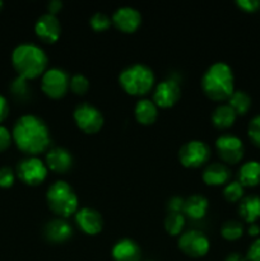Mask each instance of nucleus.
<instances>
[{
  "mask_svg": "<svg viewBox=\"0 0 260 261\" xmlns=\"http://www.w3.org/2000/svg\"><path fill=\"white\" fill-rule=\"evenodd\" d=\"M209 209V201L205 196L200 195V194H194V195L189 196L185 199L183 208V214L188 218L194 219V221H199L203 219L206 216Z\"/></svg>",
  "mask_w": 260,
  "mask_h": 261,
  "instance_id": "obj_20",
  "label": "nucleus"
},
{
  "mask_svg": "<svg viewBox=\"0 0 260 261\" xmlns=\"http://www.w3.org/2000/svg\"><path fill=\"white\" fill-rule=\"evenodd\" d=\"M89 25L94 32H105L112 25L111 18L102 12H97L89 18Z\"/></svg>",
  "mask_w": 260,
  "mask_h": 261,
  "instance_id": "obj_30",
  "label": "nucleus"
},
{
  "mask_svg": "<svg viewBox=\"0 0 260 261\" xmlns=\"http://www.w3.org/2000/svg\"><path fill=\"white\" fill-rule=\"evenodd\" d=\"M46 203L58 218L63 219L74 216L79 209V199L75 190L64 180H58L48 186L46 191Z\"/></svg>",
  "mask_w": 260,
  "mask_h": 261,
  "instance_id": "obj_5",
  "label": "nucleus"
},
{
  "mask_svg": "<svg viewBox=\"0 0 260 261\" xmlns=\"http://www.w3.org/2000/svg\"><path fill=\"white\" fill-rule=\"evenodd\" d=\"M12 65L18 76L32 81L42 76L48 69V56L42 47L36 43H20L12 53Z\"/></svg>",
  "mask_w": 260,
  "mask_h": 261,
  "instance_id": "obj_2",
  "label": "nucleus"
},
{
  "mask_svg": "<svg viewBox=\"0 0 260 261\" xmlns=\"http://www.w3.org/2000/svg\"><path fill=\"white\" fill-rule=\"evenodd\" d=\"M35 33L41 42L53 45L58 42L61 36V23L58 17L45 13L36 20Z\"/></svg>",
  "mask_w": 260,
  "mask_h": 261,
  "instance_id": "obj_15",
  "label": "nucleus"
},
{
  "mask_svg": "<svg viewBox=\"0 0 260 261\" xmlns=\"http://www.w3.org/2000/svg\"><path fill=\"white\" fill-rule=\"evenodd\" d=\"M184 203H185V199L181 196H172L167 203L168 213H183Z\"/></svg>",
  "mask_w": 260,
  "mask_h": 261,
  "instance_id": "obj_37",
  "label": "nucleus"
},
{
  "mask_svg": "<svg viewBox=\"0 0 260 261\" xmlns=\"http://www.w3.org/2000/svg\"><path fill=\"white\" fill-rule=\"evenodd\" d=\"M223 196L228 203H240L245 196V188L239 181H229L223 186Z\"/></svg>",
  "mask_w": 260,
  "mask_h": 261,
  "instance_id": "obj_28",
  "label": "nucleus"
},
{
  "mask_svg": "<svg viewBox=\"0 0 260 261\" xmlns=\"http://www.w3.org/2000/svg\"><path fill=\"white\" fill-rule=\"evenodd\" d=\"M63 2L61 0H51V2L47 3V5H46V8H47V13L51 15H55L59 14V13L63 10Z\"/></svg>",
  "mask_w": 260,
  "mask_h": 261,
  "instance_id": "obj_38",
  "label": "nucleus"
},
{
  "mask_svg": "<svg viewBox=\"0 0 260 261\" xmlns=\"http://www.w3.org/2000/svg\"><path fill=\"white\" fill-rule=\"evenodd\" d=\"M186 219L183 213H168L165 218V229L170 236L178 237L185 228Z\"/></svg>",
  "mask_w": 260,
  "mask_h": 261,
  "instance_id": "obj_26",
  "label": "nucleus"
},
{
  "mask_svg": "<svg viewBox=\"0 0 260 261\" xmlns=\"http://www.w3.org/2000/svg\"><path fill=\"white\" fill-rule=\"evenodd\" d=\"M177 246L184 255L193 259L204 257L211 250V241L205 233L198 229L183 232L178 236Z\"/></svg>",
  "mask_w": 260,
  "mask_h": 261,
  "instance_id": "obj_9",
  "label": "nucleus"
},
{
  "mask_svg": "<svg viewBox=\"0 0 260 261\" xmlns=\"http://www.w3.org/2000/svg\"><path fill=\"white\" fill-rule=\"evenodd\" d=\"M10 91H12L13 94L18 97H23L27 94V92L30 91V86H28V81L20 78V76H17L14 81L10 84Z\"/></svg>",
  "mask_w": 260,
  "mask_h": 261,
  "instance_id": "obj_33",
  "label": "nucleus"
},
{
  "mask_svg": "<svg viewBox=\"0 0 260 261\" xmlns=\"http://www.w3.org/2000/svg\"><path fill=\"white\" fill-rule=\"evenodd\" d=\"M43 236L51 244H64L73 237V227L66 219L55 218L46 223Z\"/></svg>",
  "mask_w": 260,
  "mask_h": 261,
  "instance_id": "obj_17",
  "label": "nucleus"
},
{
  "mask_svg": "<svg viewBox=\"0 0 260 261\" xmlns=\"http://www.w3.org/2000/svg\"><path fill=\"white\" fill-rule=\"evenodd\" d=\"M181 98V86L173 76L163 79L153 88L152 101L158 109H171Z\"/></svg>",
  "mask_w": 260,
  "mask_h": 261,
  "instance_id": "obj_12",
  "label": "nucleus"
},
{
  "mask_svg": "<svg viewBox=\"0 0 260 261\" xmlns=\"http://www.w3.org/2000/svg\"><path fill=\"white\" fill-rule=\"evenodd\" d=\"M70 75L61 68H48L41 76V91L51 99H61L69 92Z\"/></svg>",
  "mask_w": 260,
  "mask_h": 261,
  "instance_id": "obj_7",
  "label": "nucleus"
},
{
  "mask_svg": "<svg viewBox=\"0 0 260 261\" xmlns=\"http://www.w3.org/2000/svg\"><path fill=\"white\" fill-rule=\"evenodd\" d=\"M145 261H150V260H145Z\"/></svg>",
  "mask_w": 260,
  "mask_h": 261,
  "instance_id": "obj_43",
  "label": "nucleus"
},
{
  "mask_svg": "<svg viewBox=\"0 0 260 261\" xmlns=\"http://www.w3.org/2000/svg\"><path fill=\"white\" fill-rule=\"evenodd\" d=\"M75 223L78 228L87 236H97L103 229V218L102 214L94 208L84 206V208L78 209L75 214Z\"/></svg>",
  "mask_w": 260,
  "mask_h": 261,
  "instance_id": "obj_14",
  "label": "nucleus"
},
{
  "mask_svg": "<svg viewBox=\"0 0 260 261\" xmlns=\"http://www.w3.org/2000/svg\"><path fill=\"white\" fill-rule=\"evenodd\" d=\"M119 84L129 96H147L155 87L154 71L145 64H133L122 69L119 75Z\"/></svg>",
  "mask_w": 260,
  "mask_h": 261,
  "instance_id": "obj_4",
  "label": "nucleus"
},
{
  "mask_svg": "<svg viewBox=\"0 0 260 261\" xmlns=\"http://www.w3.org/2000/svg\"><path fill=\"white\" fill-rule=\"evenodd\" d=\"M200 86L204 94L212 101H228L235 92L233 70L228 64L217 61L204 71Z\"/></svg>",
  "mask_w": 260,
  "mask_h": 261,
  "instance_id": "obj_3",
  "label": "nucleus"
},
{
  "mask_svg": "<svg viewBox=\"0 0 260 261\" xmlns=\"http://www.w3.org/2000/svg\"><path fill=\"white\" fill-rule=\"evenodd\" d=\"M236 5L245 13H255L260 9V0H237Z\"/></svg>",
  "mask_w": 260,
  "mask_h": 261,
  "instance_id": "obj_35",
  "label": "nucleus"
},
{
  "mask_svg": "<svg viewBox=\"0 0 260 261\" xmlns=\"http://www.w3.org/2000/svg\"><path fill=\"white\" fill-rule=\"evenodd\" d=\"M15 175L28 186H38L47 178L48 168L38 157H25L19 161Z\"/></svg>",
  "mask_w": 260,
  "mask_h": 261,
  "instance_id": "obj_10",
  "label": "nucleus"
},
{
  "mask_svg": "<svg viewBox=\"0 0 260 261\" xmlns=\"http://www.w3.org/2000/svg\"><path fill=\"white\" fill-rule=\"evenodd\" d=\"M227 103L232 107L237 116H244L251 109V97L245 91H235Z\"/></svg>",
  "mask_w": 260,
  "mask_h": 261,
  "instance_id": "obj_25",
  "label": "nucleus"
},
{
  "mask_svg": "<svg viewBox=\"0 0 260 261\" xmlns=\"http://www.w3.org/2000/svg\"><path fill=\"white\" fill-rule=\"evenodd\" d=\"M204 184L208 186H224L231 180V170L222 162H213L205 166L201 173Z\"/></svg>",
  "mask_w": 260,
  "mask_h": 261,
  "instance_id": "obj_19",
  "label": "nucleus"
},
{
  "mask_svg": "<svg viewBox=\"0 0 260 261\" xmlns=\"http://www.w3.org/2000/svg\"><path fill=\"white\" fill-rule=\"evenodd\" d=\"M239 181L244 188H255L260 185V162L247 161L240 167Z\"/></svg>",
  "mask_w": 260,
  "mask_h": 261,
  "instance_id": "obj_24",
  "label": "nucleus"
},
{
  "mask_svg": "<svg viewBox=\"0 0 260 261\" xmlns=\"http://www.w3.org/2000/svg\"><path fill=\"white\" fill-rule=\"evenodd\" d=\"M112 25L122 33H134L142 24V14L135 8L125 5L117 8L111 17Z\"/></svg>",
  "mask_w": 260,
  "mask_h": 261,
  "instance_id": "obj_13",
  "label": "nucleus"
},
{
  "mask_svg": "<svg viewBox=\"0 0 260 261\" xmlns=\"http://www.w3.org/2000/svg\"><path fill=\"white\" fill-rule=\"evenodd\" d=\"M247 135L249 139L255 147L260 148V115L252 117L247 126Z\"/></svg>",
  "mask_w": 260,
  "mask_h": 261,
  "instance_id": "obj_31",
  "label": "nucleus"
},
{
  "mask_svg": "<svg viewBox=\"0 0 260 261\" xmlns=\"http://www.w3.org/2000/svg\"><path fill=\"white\" fill-rule=\"evenodd\" d=\"M247 233L251 237H255V239H259L260 234V226L256 223L249 224V228H247Z\"/></svg>",
  "mask_w": 260,
  "mask_h": 261,
  "instance_id": "obj_40",
  "label": "nucleus"
},
{
  "mask_svg": "<svg viewBox=\"0 0 260 261\" xmlns=\"http://www.w3.org/2000/svg\"><path fill=\"white\" fill-rule=\"evenodd\" d=\"M88 78L83 74H74L70 76V84H69V91L75 96H86L89 91Z\"/></svg>",
  "mask_w": 260,
  "mask_h": 261,
  "instance_id": "obj_29",
  "label": "nucleus"
},
{
  "mask_svg": "<svg viewBox=\"0 0 260 261\" xmlns=\"http://www.w3.org/2000/svg\"><path fill=\"white\" fill-rule=\"evenodd\" d=\"M73 120L76 127L84 134H97L105 125V117L101 110L88 102L76 105L73 111Z\"/></svg>",
  "mask_w": 260,
  "mask_h": 261,
  "instance_id": "obj_6",
  "label": "nucleus"
},
{
  "mask_svg": "<svg viewBox=\"0 0 260 261\" xmlns=\"http://www.w3.org/2000/svg\"><path fill=\"white\" fill-rule=\"evenodd\" d=\"M9 115V103L3 94H0V124L4 121Z\"/></svg>",
  "mask_w": 260,
  "mask_h": 261,
  "instance_id": "obj_39",
  "label": "nucleus"
},
{
  "mask_svg": "<svg viewBox=\"0 0 260 261\" xmlns=\"http://www.w3.org/2000/svg\"><path fill=\"white\" fill-rule=\"evenodd\" d=\"M3 7H4V3H3V2H0V10L3 9Z\"/></svg>",
  "mask_w": 260,
  "mask_h": 261,
  "instance_id": "obj_42",
  "label": "nucleus"
},
{
  "mask_svg": "<svg viewBox=\"0 0 260 261\" xmlns=\"http://www.w3.org/2000/svg\"><path fill=\"white\" fill-rule=\"evenodd\" d=\"M134 117L138 124L149 126L158 119V107L152 99L140 98L134 106Z\"/></svg>",
  "mask_w": 260,
  "mask_h": 261,
  "instance_id": "obj_21",
  "label": "nucleus"
},
{
  "mask_svg": "<svg viewBox=\"0 0 260 261\" xmlns=\"http://www.w3.org/2000/svg\"><path fill=\"white\" fill-rule=\"evenodd\" d=\"M224 261H246V257L240 252H231V254L227 255Z\"/></svg>",
  "mask_w": 260,
  "mask_h": 261,
  "instance_id": "obj_41",
  "label": "nucleus"
},
{
  "mask_svg": "<svg viewBox=\"0 0 260 261\" xmlns=\"http://www.w3.org/2000/svg\"><path fill=\"white\" fill-rule=\"evenodd\" d=\"M13 143L27 157H38L47 152L51 144V134L47 124L36 115H22L12 130Z\"/></svg>",
  "mask_w": 260,
  "mask_h": 261,
  "instance_id": "obj_1",
  "label": "nucleus"
},
{
  "mask_svg": "<svg viewBox=\"0 0 260 261\" xmlns=\"http://www.w3.org/2000/svg\"><path fill=\"white\" fill-rule=\"evenodd\" d=\"M244 224L239 221H227L221 227V236L227 241H237L244 234Z\"/></svg>",
  "mask_w": 260,
  "mask_h": 261,
  "instance_id": "obj_27",
  "label": "nucleus"
},
{
  "mask_svg": "<svg viewBox=\"0 0 260 261\" xmlns=\"http://www.w3.org/2000/svg\"><path fill=\"white\" fill-rule=\"evenodd\" d=\"M15 182V172L10 167H0V189H9Z\"/></svg>",
  "mask_w": 260,
  "mask_h": 261,
  "instance_id": "obj_32",
  "label": "nucleus"
},
{
  "mask_svg": "<svg viewBox=\"0 0 260 261\" xmlns=\"http://www.w3.org/2000/svg\"><path fill=\"white\" fill-rule=\"evenodd\" d=\"M245 257L246 261H260V237L250 245Z\"/></svg>",
  "mask_w": 260,
  "mask_h": 261,
  "instance_id": "obj_36",
  "label": "nucleus"
},
{
  "mask_svg": "<svg viewBox=\"0 0 260 261\" xmlns=\"http://www.w3.org/2000/svg\"><path fill=\"white\" fill-rule=\"evenodd\" d=\"M46 166L53 172L65 175L73 168L74 157L70 150L63 147L51 148L46 152Z\"/></svg>",
  "mask_w": 260,
  "mask_h": 261,
  "instance_id": "obj_16",
  "label": "nucleus"
},
{
  "mask_svg": "<svg viewBox=\"0 0 260 261\" xmlns=\"http://www.w3.org/2000/svg\"><path fill=\"white\" fill-rule=\"evenodd\" d=\"M216 152L224 165H237L242 161L245 147L242 140L233 134H222L217 138Z\"/></svg>",
  "mask_w": 260,
  "mask_h": 261,
  "instance_id": "obj_11",
  "label": "nucleus"
},
{
  "mask_svg": "<svg viewBox=\"0 0 260 261\" xmlns=\"http://www.w3.org/2000/svg\"><path fill=\"white\" fill-rule=\"evenodd\" d=\"M237 115L228 103H221L212 112V124L218 130H227L236 122Z\"/></svg>",
  "mask_w": 260,
  "mask_h": 261,
  "instance_id": "obj_22",
  "label": "nucleus"
},
{
  "mask_svg": "<svg viewBox=\"0 0 260 261\" xmlns=\"http://www.w3.org/2000/svg\"><path fill=\"white\" fill-rule=\"evenodd\" d=\"M114 261H142V249L132 239H121L115 242L111 249Z\"/></svg>",
  "mask_w": 260,
  "mask_h": 261,
  "instance_id": "obj_18",
  "label": "nucleus"
},
{
  "mask_svg": "<svg viewBox=\"0 0 260 261\" xmlns=\"http://www.w3.org/2000/svg\"><path fill=\"white\" fill-rule=\"evenodd\" d=\"M239 214L245 223H256L260 218V196L247 195L239 203Z\"/></svg>",
  "mask_w": 260,
  "mask_h": 261,
  "instance_id": "obj_23",
  "label": "nucleus"
},
{
  "mask_svg": "<svg viewBox=\"0 0 260 261\" xmlns=\"http://www.w3.org/2000/svg\"><path fill=\"white\" fill-rule=\"evenodd\" d=\"M212 150L203 140H189L178 150V161L185 168H199L211 160Z\"/></svg>",
  "mask_w": 260,
  "mask_h": 261,
  "instance_id": "obj_8",
  "label": "nucleus"
},
{
  "mask_svg": "<svg viewBox=\"0 0 260 261\" xmlns=\"http://www.w3.org/2000/svg\"><path fill=\"white\" fill-rule=\"evenodd\" d=\"M12 143H13L12 132H9L7 127L0 125V153L5 152V150L12 145Z\"/></svg>",
  "mask_w": 260,
  "mask_h": 261,
  "instance_id": "obj_34",
  "label": "nucleus"
}]
</instances>
